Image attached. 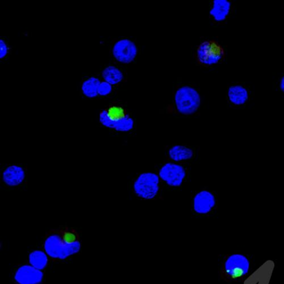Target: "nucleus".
Segmentation results:
<instances>
[{"mask_svg":"<svg viewBox=\"0 0 284 284\" xmlns=\"http://www.w3.org/2000/svg\"><path fill=\"white\" fill-rule=\"evenodd\" d=\"M224 56V49L214 40L204 41L198 49V60L202 65L212 66L218 64Z\"/></svg>","mask_w":284,"mask_h":284,"instance_id":"obj_6","label":"nucleus"},{"mask_svg":"<svg viewBox=\"0 0 284 284\" xmlns=\"http://www.w3.org/2000/svg\"><path fill=\"white\" fill-rule=\"evenodd\" d=\"M178 111L183 115H192L198 110L201 105V97L194 88L184 86L180 88L174 96Z\"/></svg>","mask_w":284,"mask_h":284,"instance_id":"obj_3","label":"nucleus"},{"mask_svg":"<svg viewBox=\"0 0 284 284\" xmlns=\"http://www.w3.org/2000/svg\"><path fill=\"white\" fill-rule=\"evenodd\" d=\"M194 210L200 214L210 212L216 204V200L212 192L204 190L198 192L194 199Z\"/></svg>","mask_w":284,"mask_h":284,"instance_id":"obj_11","label":"nucleus"},{"mask_svg":"<svg viewBox=\"0 0 284 284\" xmlns=\"http://www.w3.org/2000/svg\"><path fill=\"white\" fill-rule=\"evenodd\" d=\"M160 178L156 174H141L134 183V190L138 197L144 200H152L160 191Z\"/></svg>","mask_w":284,"mask_h":284,"instance_id":"obj_4","label":"nucleus"},{"mask_svg":"<svg viewBox=\"0 0 284 284\" xmlns=\"http://www.w3.org/2000/svg\"><path fill=\"white\" fill-rule=\"evenodd\" d=\"M29 262L37 270H43L48 264V258L44 252L36 250L29 256Z\"/></svg>","mask_w":284,"mask_h":284,"instance_id":"obj_16","label":"nucleus"},{"mask_svg":"<svg viewBox=\"0 0 284 284\" xmlns=\"http://www.w3.org/2000/svg\"><path fill=\"white\" fill-rule=\"evenodd\" d=\"M281 90L284 94V75L281 79L280 84Z\"/></svg>","mask_w":284,"mask_h":284,"instance_id":"obj_20","label":"nucleus"},{"mask_svg":"<svg viewBox=\"0 0 284 284\" xmlns=\"http://www.w3.org/2000/svg\"><path fill=\"white\" fill-rule=\"evenodd\" d=\"M101 82L98 78H90L84 82L82 90L84 94L89 98H94L98 95V88Z\"/></svg>","mask_w":284,"mask_h":284,"instance_id":"obj_17","label":"nucleus"},{"mask_svg":"<svg viewBox=\"0 0 284 284\" xmlns=\"http://www.w3.org/2000/svg\"><path fill=\"white\" fill-rule=\"evenodd\" d=\"M137 53L136 44L128 39L118 41L112 48V54L115 59L124 64H130L135 60Z\"/></svg>","mask_w":284,"mask_h":284,"instance_id":"obj_9","label":"nucleus"},{"mask_svg":"<svg viewBox=\"0 0 284 284\" xmlns=\"http://www.w3.org/2000/svg\"><path fill=\"white\" fill-rule=\"evenodd\" d=\"M228 97L230 102L234 105H244L248 100V92L241 86H232L228 90Z\"/></svg>","mask_w":284,"mask_h":284,"instance_id":"obj_13","label":"nucleus"},{"mask_svg":"<svg viewBox=\"0 0 284 284\" xmlns=\"http://www.w3.org/2000/svg\"><path fill=\"white\" fill-rule=\"evenodd\" d=\"M104 80L110 85L118 84L123 80L124 75L121 71L114 66H110L104 70Z\"/></svg>","mask_w":284,"mask_h":284,"instance_id":"obj_15","label":"nucleus"},{"mask_svg":"<svg viewBox=\"0 0 284 284\" xmlns=\"http://www.w3.org/2000/svg\"><path fill=\"white\" fill-rule=\"evenodd\" d=\"M99 120L103 126L119 132H130L134 126V121L120 106H114L102 110Z\"/></svg>","mask_w":284,"mask_h":284,"instance_id":"obj_1","label":"nucleus"},{"mask_svg":"<svg viewBox=\"0 0 284 284\" xmlns=\"http://www.w3.org/2000/svg\"><path fill=\"white\" fill-rule=\"evenodd\" d=\"M112 90V87L110 84L107 82L100 83L98 88V94L106 96L110 94Z\"/></svg>","mask_w":284,"mask_h":284,"instance_id":"obj_18","label":"nucleus"},{"mask_svg":"<svg viewBox=\"0 0 284 284\" xmlns=\"http://www.w3.org/2000/svg\"><path fill=\"white\" fill-rule=\"evenodd\" d=\"M0 50H1V52H0V58L2 59L5 57L8 52V48L5 42L3 40H0Z\"/></svg>","mask_w":284,"mask_h":284,"instance_id":"obj_19","label":"nucleus"},{"mask_svg":"<svg viewBox=\"0 0 284 284\" xmlns=\"http://www.w3.org/2000/svg\"><path fill=\"white\" fill-rule=\"evenodd\" d=\"M186 175L185 168L181 165L174 162H168L164 164L158 173V176L162 180L172 187L180 186Z\"/></svg>","mask_w":284,"mask_h":284,"instance_id":"obj_7","label":"nucleus"},{"mask_svg":"<svg viewBox=\"0 0 284 284\" xmlns=\"http://www.w3.org/2000/svg\"><path fill=\"white\" fill-rule=\"evenodd\" d=\"M27 177L26 166L22 164H7L0 171V181L8 189H16L24 186Z\"/></svg>","mask_w":284,"mask_h":284,"instance_id":"obj_5","label":"nucleus"},{"mask_svg":"<svg viewBox=\"0 0 284 284\" xmlns=\"http://www.w3.org/2000/svg\"><path fill=\"white\" fill-rule=\"evenodd\" d=\"M44 248L48 256L57 260L66 258L80 252V241L73 244H69L62 239L61 232H54L44 241Z\"/></svg>","mask_w":284,"mask_h":284,"instance_id":"obj_2","label":"nucleus"},{"mask_svg":"<svg viewBox=\"0 0 284 284\" xmlns=\"http://www.w3.org/2000/svg\"><path fill=\"white\" fill-rule=\"evenodd\" d=\"M232 4L228 0H214L210 15L216 22H222L226 20L230 12Z\"/></svg>","mask_w":284,"mask_h":284,"instance_id":"obj_12","label":"nucleus"},{"mask_svg":"<svg viewBox=\"0 0 284 284\" xmlns=\"http://www.w3.org/2000/svg\"><path fill=\"white\" fill-rule=\"evenodd\" d=\"M249 262L242 254H234L228 258L224 266V272L229 278L237 279L243 277L248 272Z\"/></svg>","mask_w":284,"mask_h":284,"instance_id":"obj_8","label":"nucleus"},{"mask_svg":"<svg viewBox=\"0 0 284 284\" xmlns=\"http://www.w3.org/2000/svg\"><path fill=\"white\" fill-rule=\"evenodd\" d=\"M170 160L174 162H182L191 160L194 156V151L191 148L182 145H175L169 150Z\"/></svg>","mask_w":284,"mask_h":284,"instance_id":"obj_14","label":"nucleus"},{"mask_svg":"<svg viewBox=\"0 0 284 284\" xmlns=\"http://www.w3.org/2000/svg\"><path fill=\"white\" fill-rule=\"evenodd\" d=\"M44 274L32 266H22L16 270L14 280L18 284H41Z\"/></svg>","mask_w":284,"mask_h":284,"instance_id":"obj_10","label":"nucleus"}]
</instances>
